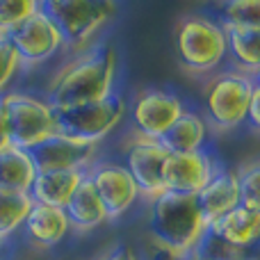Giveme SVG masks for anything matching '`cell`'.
I'll return each mask as SVG.
<instances>
[{"label": "cell", "instance_id": "obj_1", "mask_svg": "<svg viewBox=\"0 0 260 260\" xmlns=\"http://www.w3.org/2000/svg\"><path fill=\"white\" fill-rule=\"evenodd\" d=\"M114 71H117V53L112 46L91 50L67 64L53 78L46 103L53 110H59L108 99L110 94H114Z\"/></svg>", "mask_w": 260, "mask_h": 260}, {"label": "cell", "instance_id": "obj_2", "mask_svg": "<svg viewBox=\"0 0 260 260\" xmlns=\"http://www.w3.org/2000/svg\"><path fill=\"white\" fill-rule=\"evenodd\" d=\"M146 231L151 235V242L162 244L167 249H176V251L194 249L206 231L194 194L165 189L155 199H151Z\"/></svg>", "mask_w": 260, "mask_h": 260}, {"label": "cell", "instance_id": "obj_3", "mask_svg": "<svg viewBox=\"0 0 260 260\" xmlns=\"http://www.w3.org/2000/svg\"><path fill=\"white\" fill-rule=\"evenodd\" d=\"M39 9L59 32L62 46L82 50L96 30L117 12V5L105 0H39Z\"/></svg>", "mask_w": 260, "mask_h": 260}, {"label": "cell", "instance_id": "obj_4", "mask_svg": "<svg viewBox=\"0 0 260 260\" xmlns=\"http://www.w3.org/2000/svg\"><path fill=\"white\" fill-rule=\"evenodd\" d=\"M176 53L185 69L208 73L226 57V37L221 25L210 16L189 14L176 27Z\"/></svg>", "mask_w": 260, "mask_h": 260}, {"label": "cell", "instance_id": "obj_5", "mask_svg": "<svg viewBox=\"0 0 260 260\" xmlns=\"http://www.w3.org/2000/svg\"><path fill=\"white\" fill-rule=\"evenodd\" d=\"M123 114H126V99L114 91L103 101L53 110L55 133L78 142L99 144L105 135L119 126Z\"/></svg>", "mask_w": 260, "mask_h": 260}, {"label": "cell", "instance_id": "obj_6", "mask_svg": "<svg viewBox=\"0 0 260 260\" xmlns=\"http://www.w3.org/2000/svg\"><path fill=\"white\" fill-rule=\"evenodd\" d=\"M256 85V76L242 71H229L212 78L203 91L208 119L212 121V126L219 130H233L242 126Z\"/></svg>", "mask_w": 260, "mask_h": 260}, {"label": "cell", "instance_id": "obj_7", "mask_svg": "<svg viewBox=\"0 0 260 260\" xmlns=\"http://www.w3.org/2000/svg\"><path fill=\"white\" fill-rule=\"evenodd\" d=\"M3 108L12 146L27 151L30 146L55 133L53 108L46 101L21 94V91H9V94H3Z\"/></svg>", "mask_w": 260, "mask_h": 260}, {"label": "cell", "instance_id": "obj_8", "mask_svg": "<svg viewBox=\"0 0 260 260\" xmlns=\"http://www.w3.org/2000/svg\"><path fill=\"white\" fill-rule=\"evenodd\" d=\"M5 41L16 50L21 64H39L62 48V37L41 9L5 32Z\"/></svg>", "mask_w": 260, "mask_h": 260}, {"label": "cell", "instance_id": "obj_9", "mask_svg": "<svg viewBox=\"0 0 260 260\" xmlns=\"http://www.w3.org/2000/svg\"><path fill=\"white\" fill-rule=\"evenodd\" d=\"M87 178L91 180L96 197L103 203L108 221L126 215L139 197L133 176L121 162H99L87 167Z\"/></svg>", "mask_w": 260, "mask_h": 260}, {"label": "cell", "instance_id": "obj_10", "mask_svg": "<svg viewBox=\"0 0 260 260\" xmlns=\"http://www.w3.org/2000/svg\"><path fill=\"white\" fill-rule=\"evenodd\" d=\"M99 144L78 142L53 133L39 144L27 148L35 171H82L91 165Z\"/></svg>", "mask_w": 260, "mask_h": 260}, {"label": "cell", "instance_id": "obj_11", "mask_svg": "<svg viewBox=\"0 0 260 260\" xmlns=\"http://www.w3.org/2000/svg\"><path fill=\"white\" fill-rule=\"evenodd\" d=\"M185 110L180 96L167 89H144L133 103V121L139 130V137L157 139Z\"/></svg>", "mask_w": 260, "mask_h": 260}, {"label": "cell", "instance_id": "obj_12", "mask_svg": "<svg viewBox=\"0 0 260 260\" xmlns=\"http://www.w3.org/2000/svg\"><path fill=\"white\" fill-rule=\"evenodd\" d=\"M219 169L208 151L167 153L162 165V185L167 192L197 194Z\"/></svg>", "mask_w": 260, "mask_h": 260}, {"label": "cell", "instance_id": "obj_13", "mask_svg": "<svg viewBox=\"0 0 260 260\" xmlns=\"http://www.w3.org/2000/svg\"><path fill=\"white\" fill-rule=\"evenodd\" d=\"M167 151L155 142V139L139 137L135 139L126 151L123 167L133 176L137 192L146 199H155L157 194L165 192L162 185V165H165Z\"/></svg>", "mask_w": 260, "mask_h": 260}, {"label": "cell", "instance_id": "obj_14", "mask_svg": "<svg viewBox=\"0 0 260 260\" xmlns=\"http://www.w3.org/2000/svg\"><path fill=\"white\" fill-rule=\"evenodd\" d=\"M197 199L199 212H201L203 224H212L215 219H219L221 215H226L229 210L240 206V192H238V176L233 169H219L212 174V178L194 194Z\"/></svg>", "mask_w": 260, "mask_h": 260}, {"label": "cell", "instance_id": "obj_15", "mask_svg": "<svg viewBox=\"0 0 260 260\" xmlns=\"http://www.w3.org/2000/svg\"><path fill=\"white\" fill-rule=\"evenodd\" d=\"M215 238L238 247H256L260 244V212L238 206L206 226Z\"/></svg>", "mask_w": 260, "mask_h": 260}, {"label": "cell", "instance_id": "obj_16", "mask_svg": "<svg viewBox=\"0 0 260 260\" xmlns=\"http://www.w3.org/2000/svg\"><path fill=\"white\" fill-rule=\"evenodd\" d=\"M87 169L82 171H37L35 180H32L27 197L32 203H41V206L50 208H64L67 201L71 199L73 189L80 185L85 178Z\"/></svg>", "mask_w": 260, "mask_h": 260}, {"label": "cell", "instance_id": "obj_17", "mask_svg": "<svg viewBox=\"0 0 260 260\" xmlns=\"http://www.w3.org/2000/svg\"><path fill=\"white\" fill-rule=\"evenodd\" d=\"M206 119L194 110H183L174 123L155 139L167 153H194L203 151L206 142Z\"/></svg>", "mask_w": 260, "mask_h": 260}, {"label": "cell", "instance_id": "obj_18", "mask_svg": "<svg viewBox=\"0 0 260 260\" xmlns=\"http://www.w3.org/2000/svg\"><path fill=\"white\" fill-rule=\"evenodd\" d=\"M27 238L39 247H55L59 244L69 233V219L62 208H50L41 203H32L25 221H23Z\"/></svg>", "mask_w": 260, "mask_h": 260}, {"label": "cell", "instance_id": "obj_19", "mask_svg": "<svg viewBox=\"0 0 260 260\" xmlns=\"http://www.w3.org/2000/svg\"><path fill=\"white\" fill-rule=\"evenodd\" d=\"M62 210L69 219V226L76 231H91V229H99V226H103L105 221H108V215H105V210H103V203H101L99 197H96L94 185H91V180L87 178V174H85V178L80 180V185L73 189L71 199L67 201V206H64Z\"/></svg>", "mask_w": 260, "mask_h": 260}, {"label": "cell", "instance_id": "obj_20", "mask_svg": "<svg viewBox=\"0 0 260 260\" xmlns=\"http://www.w3.org/2000/svg\"><path fill=\"white\" fill-rule=\"evenodd\" d=\"M226 37V55L235 59L242 73L256 76L260 67V27H238L221 25Z\"/></svg>", "mask_w": 260, "mask_h": 260}, {"label": "cell", "instance_id": "obj_21", "mask_svg": "<svg viewBox=\"0 0 260 260\" xmlns=\"http://www.w3.org/2000/svg\"><path fill=\"white\" fill-rule=\"evenodd\" d=\"M35 174V165H32L27 151L12 146V144L0 151V189L27 194Z\"/></svg>", "mask_w": 260, "mask_h": 260}, {"label": "cell", "instance_id": "obj_22", "mask_svg": "<svg viewBox=\"0 0 260 260\" xmlns=\"http://www.w3.org/2000/svg\"><path fill=\"white\" fill-rule=\"evenodd\" d=\"M194 251L203 260H258L260 244H256V247H238V244H231V242L215 238L206 229L203 235L199 238Z\"/></svg>", "mask_w": 260, "mask_h": 260}, {"label": "cell", "instance_id": "obj_23", "mask_svg": "<svg viewBox=\"0 0 260 260\" xmlns=\"http://www.w3.org/2000/svg\"><path fill=\"white\" fill-rule=\"evenodd\" d=\"M32 201L25 192H7L0 189V235H12L25 221Z\"/></svg>", "mask_w": 260, "mask_h": 260}, {"label": "cell", "instance_id": "obj_24", "mask_svg": "<svg viewBox=\"0 0 260 260\" xmlns=\"http://www.w3.org/2000/svg\"><path fill=\"white\" fill-rule=\"evenodd\" d=\"M219 25L260 27V3L258 0H233L221 5Z\"/></svg>", "mask_w": 260, "mask_h": 260}, {"label": "cell", "instance_id": "obj_25", "mask_svg": "<svg viewBox=\"0 0 260 260\" xmlns=\"http://www.w3.org/2000/svg\"><path fill=\"white\" fill-rule=\"evenodd\" d=\"M235 176H238L240 206L260 212V167H258V162H249L247 167L235 171Z\"/></svg>", "mask_w": 260, "mask_h": 260}, {"label": "cell", "instance_id": "obj_26", "mask_svg": "<svg viewBox=\"0 0 260 260\" xmlns=\"http://www.w3.org/2000/svg\"><path fill=\"white\" fill-rule=\"evenodd\" d=\"M39 9V0H0V37Z\"/></svg>", "mask_w": 260, "mask_h": 260}, {"label": "cell", "instance_id": "obj_27", "mask_svg": "<svg viewBox=\"0 0 260 260\" xmlns=\"http://www.w3.org/2000/svg\"><path fill=\"white\" fill-rule=\"evenodd\" d=\"M21 67V59H18L16 50L5 41V37H0V96H3V89L7 87V82L14 78V73Z\"/></svg>", "mask_w": 260, "mask_h": 260}, {"label": "cell", "instance_id": "obj_28", "mask_svg": "<svg viewBox=\"0 0 260 260\" xmlns=\"http://www.w3.org/2000/svg\"><path fill=\"white\" fill-rule=\"evenodd\" d=\"M244 123L249 126L251 133H258V126H260V85H256L251 94V101L247 105V114H244Z\"/></svg>", "mask_w": 260, "mask_h": 260}, {"label": "cell", "instance_id": "obj_29", "mask_svg": "<svg viewBox=\"0 0 260 260\" xmlns=\"http://www.w3.org/2000/svg\"><path fill=\"white\" fill-rule=\"evenodd\" d=\"M101 260H139V258L128 244H119V247H114L110 253H105Z\"/></svg>", "mask_w": 260, "mask_h": 260}, {"label": "cell", "instance_id": "obj_30", "mask_svg": "<svg viewBox=\"0 0 260 260\" xmlns=\"http://www.w3.org/2000/svg\"><path fill=\"white\" fill-rule=\"evenodd\" d=\"M5 146H9V130H7V117H5L3 108V96H0V151Z\"/></svg>", "mask_w": 260, "mask_h": 260}, {"label": "cell", "instance_id": "obj_31", "mask_svg": "<svg viewBox=\"0 0 260 260\" xmlns=\"http://www.w3.org/2000/svg\"><path fill=\"white\" fill-rule=\"evenodd\" d=\"M5 240H7V238H5V235H0V251H3V247H5Z\"/></svg>", "mask_w": 260, "mask_h": 260}]
</instances>
